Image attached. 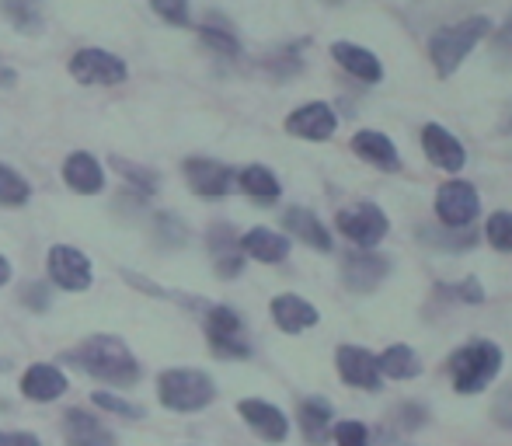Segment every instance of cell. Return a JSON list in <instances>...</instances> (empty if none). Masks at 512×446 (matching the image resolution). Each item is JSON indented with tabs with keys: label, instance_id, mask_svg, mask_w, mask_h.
<instances>
[{
	"label": "cell",
	"instance_id": "15",
	"mask_svg": "<svg viewBox=\"0 0 512 446\" xmlns=\"http://www.w3.org/2000/svg\"><path fill=\"white\" fill-rule=\"evenodd\" d=\"M335 366L338 377L349 387H359V391H380V366L377 356L363 345H338L335 352Z\"/></svg>",
	"mask_w": 512,
	"mask_h": 446
},
{
	"label": "cell",
	"instance_id": "44",
	"mask_svg": "<svg viewBox=\"0 0 512 446\" xmlns=\"http://www.w3.org/2000/svg\"><path fill=\"white\" fill-rule=\"evenodd\" d=\"M14 81H18L14 70H0V84H4V88H14Z\"/></svg>",
	"mask_w": 512,
	"mask_h": 446
},
{
	"label": "cell",
	"instance_id": "5",
	"mask_svg": "<svg viewBox=\"0 0 512 446\" xmlns=\"http://www.w3.org/2000/svg\"><path fill=\"white\" fill-rule=\"evenodd\" d=\"M203 328H206V342H209V352H213V356H220V359H248L251 356L248 332H244V321L234 307L206 304Z\"/></svg>",
	"mask_w": 512,
	"mask_h": 446
},
{
	"label": "cell",
	"instance_id": "25",
	"mask_svg": "<svg viewBox=\"0 0 512 446\" xmlns=\"http://www.w3.org/2000/svg\"><path fill=\"white\" fill-rule=\"evenodd\" d=\"M283 227L290 230L297 241H304L307 248L314 251H331V234L328 227H324L321 220L314 217V213L307 210V206H290V210L283 213Z\"/></svg>",
	"mask_w": 512,
	"mask_h": 446
},
{
	"label": "cell",
	"instance_id": "28",
	"mask_svg": "<svg viewBox=\"0 0 512 446\" xmlns=\"http://www.w3.org/2000/svg\"><path fill=\"white\" fill-rule=\"evenodd\" d=\"M380 366V377H391V380H415L422 373V359L411 345H391L377 356Z\"/></svg>",
	"mask_w": 512,
	"mask_h": 446
},
{
	"label": "cell",
	"instance_id": "38",
	"mask_svg": "<svg viewBox=\"0 0 512 446\" xmlns=\"http://www.w3.org/2000/svg\"><path fill=\"white\" fill-rule=\"evenodd\" d=\"M492 419L499 422L502 429H509V433H512V384L502 387V391L495 394V401H492Z\"/></svg>",
	"mask_w": 512,
	"mask_h": 446
},
{
	"label": "cell",
	"instance_id": "24",
	"mask_svg": "<svg viewBox=\"0 0 512 446\" xmlns=\"http://www.w3.org/2000/svg\"><path fill=\"white\" fill-rule=\"evenodd\" d=\"M331 56H335L338 67L349 70L352 77H359V81H366V84H380V77H384V67H380L377 56L366 46H356V42H335Z\"/></svg>",
	"mask_w": 512,
	"mask_h": 446
},
{
	"label": "cell",
	"instance_id": "3",
	"mask_svg": "<svg viewBox=\"0 0 512 446\" xmlns=\"http://www.w3.org/2000/svg\"><path fill=\"white\" fill-rule=\"evenodd\" d=\"M492 32V21L488 18H464L457 25H446L432 35L429 42V56H432V67H436L439 77H453L457 74L460 63L471 56V49L478 46L485 35Z\"/></svg>",
	"mask_w": 512,
	"mask_h": 446
},
{
	"label": "cell",
	"instance_id": "8",
	"mask_svg": "<svg viewBox=\"0 0 512 446\" xmlns=\"http://www.w3.org/2000/svg\"><path fill=\"white\" fill-rule=\"evenodd\" d=\"M46 272H49V283L67 293H84L95 283L88 255L81 248H74V244H53L46 258Z\"/></svg>",
	"mask_w": 512,
	"mask_h": 446
},
{
	"label": "cell",
	"instance_id": "40",
	"mask_svg": "<svg viewBox=\"0 0 512 446\" xmlns=\"http://www.w3.org/2000/svg\"><path fill=\"white\" fill-rule=\"evenodd\" d=\"M122 279H126L133 290H140V293H147V297H168V293L161 290V286H154L147 276H140V272H129V269H122Z\"/></svg>",
	"mask_w": 512,
	"mask_h": 446
},
{
	"label": "cell",
	"instance_id": "42",
	"mask_svg": "<svg viewBox=\"0 0 512 446\" xmlns=\"http://www.w3.org/2000/svg\"><path fill=\"white\" fill-rule=\"evenodd\" d=\"M495 46L502 49L506 56H512V14H509V21L499 28V35H495Z\"/></svg>",
	"mask_w": 512,
	"mask_h": 446
},
{
	"label": "cell",
	"instance_id": "32",
	"mask_svg": "<svg viewBox=\"0 0 512 446\" xmlns=\"http://www.w3.org/2000/svg\"><path fill=\"white\" fill-rule=\"evenodd\" d=\"M91 401H95V408H102L108 415H119V419H143V405H136V401L122 398V394H112V391H95L91 394Z\"/></svg>",
	"mask_w": 512,
	"mask_h": 446
},
{
	"label": "cell",
	"instance_id": "39",
	"mask_svg": "<svg viewBox=\"0 0 512 446\" xmlns=\"http://www.w3.org/2000/svg\"><path fill=\"white\" fill-rule=\"evenodd\" d=\"M0 446H42V440L25 429H0Z\"/></svg>",
	"mask_w": 512,
	"mask_h": 446
},
{
	"label": "cell",
	"instance_id": "9",
	"mask_svg": "<svg viewBox=\"0 0 512 446\" xmlns=\"http://www.w3.org/2000/svg\"><path fill=\"white\" fill-rule=\"evenodd\" d=\"M335 227L345 241L359 244V248H377L380 241L387 237L391 223H387V213L373 203H356L349 210H342L335 217Z\"/></svg>",
	"mask_w": 512,
	"mask_h": 446
},
{
	"label": "cell",
	"instance_id": "29",
	"mask_svg": "<svg viewBox=\"0 0 512 446\" xmlns=\"http://www.w3.org/2000/svg\"><path fill=\"white\" fill-rule=\"evenodd\" d=\"M112 168L126 178L129 189H133L136 196H143V199L157 196V185H161V178H157L154 168H140V164L126 161V157H112Z\"/></svg>",
	"mask_w": 512,
	"mask_h": 446
},
{
	"label": "cell",
	"instance_id": "33",
	"mask_svg": "<svg viewBox=\"0 0 512 446\" xmlns=\"http://www.w3.org/2000/svg\"><path fill=\"white\" fill-rule=\"evenodd\" d=\"M199 39L206 42L213 53L220 56H237L241 53V42L234 39V32L230 28H216V25H199Z\"/></svg>",
	"mask_w": 512,
	"mask_h": 446
},
{
	"label": "cell",
	"instance_id": "27",
	"mask_svg": "<svg viewBox=\"0 0 512 446\" xmlns=\"http://www.w3.org/2000/svg\"><path fill=\"white\" fill-rule=\"evenodd\" d=\"M4 21L21 35H39L46 25V0H0Z\"/></svg>",
	"mask_w": 512,
	"mask_h": 446
},
{
	"label": "cell",
	"instance_id": "34",
	"mask_svg": "<svg viewBox=\"0 0 512 446\" xmlns=\"http://www.w3.org/2000/svg\"><path fill=\"white\" fill-rule=\"evenodd\" d=\"M485 234H488V241H492L495 251H506V255H512V213H506V210L492 213Z\"/></svg>",
	"mask_w": 512,
	"mask_h": 446
},
{
	"label": "cell",
	"instance_id": "19",
	"mask_svg": "<svg viewBox=\"0 0 512 446\" xmlns=\"http://www.w3.org/2000/svg\"><path fill=\"white\" fill-rule=\"evenodd\" d=\"M63 182L70 185L81 196H95V192L105 189V168L95 154L88 150H74V154L63 161Z\"/></svg>",
	"mask_w": 512,
	"mask_h": 446
},
{
	"label": "cell",
	"instance_id": "2",
	"mask_svg": "<svg viewBox=\"0 0 512 446\" xmlns=\"http://www.w3.org/2000/svg\"><path fill=\"white\" fill-rule=\"evenodd\" d=\"M157 401L168 412H203L216 401V384L203 370H189V366H175L157 377Z\"/></svg>",
	"mask_w": 512,
	"mask_h": 446
},
{
	"label": "cell",
	"instance_id": "12",
	"mask_svg": "<svg viewBox=\"0 0 512 446\" xmlns=\"http://www.w3.org/2000/svg\"><path fill=\"white\" fill-rule=\"evenodd\" d=\"M391 276V258L377 251H349L342 258V283L356 293H373Z\"/></svg>",
	"mask_w": 512,
	"mask_h": 446
},
{
	"label": "cell",
	"instance_id": "37",
	"mask_svg": "<svg viewBox=\"0 0 512 446\" xmlns=\"http://www.w3.org/2000/svg\"><path fill=\"white\" fill-rule=\"evenodd\" d=\"M21 304H25L32 314H46L49 304H53L49 283H28V286H21Z\"/></svg>",
	"mask_w": 512,
	"mask_h": 446
},
{
	"label": "cell",
	"instance_id": "7",
	"mask_svg": "<svg viewBox=\"0 0 512 446\" xmlns=\"http://www.w3.org/2000/svg\"><path fill=\"white\" fill-rule=\"evenodd\" d=\"M478 213H481V196L464 178H450V182H443L436 189V217L443 227L464 230L478 220Z\"/></svg>",
	"mask_w": 512,
	"mask_h": 446
},
{
	"label": "cell",
	"instance_id": "18",
	"mask_svg": "<svg viewBox=\"0 0 512 446\" xmlns=\"http://www.w3.org/2000/svg\"><path fill=\"white\" fill-rule=\"evenodd\" d=\"M63 440L67 446H115V433L88 408H67L63 412Z\"/></svg>",
	"mask_w": 512,
	"mask_h": 446
},
{
	"label": "cell",
	"instance_id": "6",
	"mask_svg": "<svg viewBox=\"0 0 512 446\" xmlns=\"http://www.w3.org/2000/svg\"><path fill=\"white\" fill-rule=\"evenodd\" d=\"M70 77L77 84H95V88H115V84H126L129 67L122 56L108 53V49L88 46V49H77L70 56Z\"/></svg>",
	"mask_w": 512,
	"mask_h": 446
},
{
	"label": "cell",
	"instance_id": "14",
	"mask_svg": "<svg viewBox=\"0 0 512 446\" xmlns=\"http://www.w3.org/2000/svg\"><path fill=\"white\" fill-rule=\"evenodd\" d=\"M335 129H338V115L328 102H307L286 115V133L300 136V140H310V143L331 140Z\"/></svg>",
	"mask_w": 512,
	"mask_h": 446
},
{
	"label": "cell",
	"instance_id": "21",
	"mask_svg": "<svg viewBox=\"0 0 512 446\" xmlns=\"http://www.w3.org/2000/svg\"><path fill=\"white\" fill-rule=\"evenodd\" d=\"M241 251H244V258H255V262H265V265H279L290 258V237L279 234V230H269V227H255L241 237Z\"/></svg>",
	"mask_w": 512,
	"mask_h": 446
},
{
	"label": "cell",
	"instance_id": "10",
	"mask_svg": "<svg viewBox=\"0 0 512 446\" xmlns=\"http://www.w3.org/2000/svg\"><path fill=\"white\" fill-rule=\"evenodd\" d=\"M182 171H185L189 189L196 192L199 199H206V203L227 199L230 185H234V171H230L227 164L213 161V157H189Z\"/></svg>",
	"mask_w": 512,
	"mask_h": 446
},
{
	"label": "cell",
	"instance_id": "1",
	"mask_svg": "<svg viewBox=\"0 0 512 446\" xmlns=\"http://www.w3.org/2000/svg\"><path fill=\"white\" fill-rule=\"evenodd\" d=\"M63 359H67L70 366H77V370H84L88 377L115 387V391H129V387H136L143 377L133 349H129L122 338H115L108 332L88 335L84 342H77Z\"/></svg>",
	"mask_w": 512,
	"mask_h": 446
},
{
	"label": "cell",
	"instance_id": "45",
	"mask_svg": "<svg viewBox=\"0 0 512 446\" xmlns=\"http://www.w3.org/2000/svg\"><path fill=\"white\" fill-rule=\"evenodd\" d=\"M506 129H509V133H512V112H509V119H506Z\"/></svg>",
	"mask_w": 512,
	"mask_h": 446
},
{
	"label": "cell",
	"instance_id": "23",
	"mask_svg": "<svg viewBox=\"0 0 512 446\" xmlns=\"http://www.w3.org/2000/svg\"><path fill=\"white\" fill-rule=\"evenodd\" d=\"M297 426L310 446H324L331 440V426H335V408L324 398H304L297 412Z\"/></svg>",
	"mask_w": 512,
	"mask_h": 446
},
{
	"label": "cell",
	"instance_id": "30",
	"mask_svg": "<svg viewBox=\"0 0 512 446\" xmlns=\"http://www.w3.org/2000/svg\"><path fill=\"white\" fill-rule=\"evenodd\" d=\"M154 241L168 251H178L189 244V227L178 213H157L154 217Z\"/></svg>",
	"mask_w": 512,
	"mask_h": 446
},
{
	"label": "cell",
	"instance_id": "41",
	"mask_svg": "<svg viewBox=\"0 0 512 446\" xmlns=\"http://www.w3.org/2000/svg\"><path fill=\"white\" fill-rule=\"evenodd\" d=\"M460 300L464 304H481L485 300V293H481V286H478V279H464V286H460Z\"/></svg>",
	"mask_w": 512,
	"mask_h": 446
},
{
	"label": "cell",
	"instance_id": "16",
	"mask_svg": "<svg viewBox=\"0 0 512 446\" xmlns=\"http://www.w3.org/2000/svg\"><path fill=\"white\" fill-rule=\"evenodd\" d=\"M21 394L35 405H49V401H60L67 394L70 380L60 366L53 363H32L25 373H21Z\"/></svg>",
	"mask_w": 512,
	"mask_h": 446
},
{
	"label": "cell",
	"instance_id": "11",
	"mask_svg": "<svg viewBox=\"0 0 512 446\" xmlns=\"http://www.w3.org/2000/svg\"><path fill=\"white\" fill-rule=\"evenodd\" d=\"M237 415H241L244 426L265 443H286V436H290V419H286V412L262 398L237 401Z\"/></svg>",
	"mask_w": 512,
	"mask_h": 446
},
{
	"label": "cell",
	"instance_id": "31",
	"mask_svg": "<svg viewBox=\"0 0 512 446\" xmlns=\"http://www.w3.org/2000/svg\"><path fill=\"white\" fill-rule=\"evenodd\" d=\"M28 199H32V185H28L14 168L0 164V206L18 210V206H25Z\"/></svg>",
	"mask_w": 512,
	"mask_h": 446
},
{
	"label": "cell",
	"instance_id": "20",
	"mask_svg": "<svg viewBox=\"0 0 512 446\" xmlns=\"http://www.w3.org/2000/svg\"><path fill=\"white\" fill-rule=\"evenodd\" d=\"M272 321H276L279 328H283L286 335H300L307 332V328L317 325V307L310 304V300L297 297V293H279V297H272Z\"/></svg>",
	"mask_w": 512,
	"mask_h": 446
},
{
	"label": "cell",
	"instance_id": "22",
	"mask_svg": "<svg viewBox=\"0 0 512 446\" xmlns=\"http://www.w3.org/2000/svg\"><path fill=\"white\" fill-rule=\"evenodd\" d=\"M352 150L363 157L366 164L380 171H398L401 168V157H398V147L387 133H377V129H359L352 136Z\"/></svg>",
	"mask_w": 512,
	"mask_h": 446
},
{
	"label": "cell",
	"instance_id": "4",
	"mask_svg": "<svg viewBox=\"0 0 512 446\" xmlns=\"http://www.w3.org/2000/svg\"><path fill=\"white\" fill-rule=\"evenodd\" d=\"M502 370V349L488 338L464 345L450 356V377L457 394H481Z\"/></svg>",
	"mask_w": 512,
	"mask_h": 446
},
{
	"label": "cell",
	"instance_id": "35",
	"mask_svg": "<svg viewBox=\"0 0 512 446\" xmlns=\"http://www.w3.org/2000/svg\"><path fill=\"white\" fill-rule=\"evenodd\" d=\"M150 7H154L157 18L168 21V25H175V28H189L192 25L189 0H150Z\"/></svg>",
	"mask_w": 512,
	"mask_h": 446
},
{
	"label": "cell",
	"instance_id": "13",
	"mask_svg": "<svg viewBox=\"0 0 512 446\" xmlns=\"http://www.w3.org/2000/svg\"><path fill=\"white\" fill-rule=\"evenodd\" d=\"M206 248L213 258V269L220 279H237L244 269V251H241V237L230 227L227 220H216L206 234Z\"/></svg>",
	"mask_w": 512,
	"mask_h": 446
},
{
	"label": "cell",
	"instance_id": "17",
	"mask_svg": "<svg viewBox=\"0 0 512 446\" xmlns=\"http://www.w3.org/2000/svg\"><path fill=\"white\" fill-rule=\"evenodd\" d=\"M422 150H425V157L436 164V168L450 171V175L467 164L464 143H460L446 126H439V122H429V126L422 129Z\"/></svg>",
	"mask_w": 512,
	"mask_h": 446
},
{
	"label": "cell",
	"instance_id": "43",
	"mask_svg": "<svg viewBox=\"0 0 512 446\" xmlns=\"http://www.w3.org/2000/svg\"><path fill=\"white\" fill-rule=\"evenodd\" d=\"M7 283H11V262L0 255V286H7Z\"/></svg>",
	"mask_w": 512,
	"mask_h": 446
},
{
	"label": "cell",
	"instance_id": "36",
	"mask_svg": "<svg viewBox=\"0 0 512 446\" xmlns=\"http://www.w3.org/2000/svg\"><path fill=\"white\" fill-rule=\"evenodd\" d=\"M331 440H335V446H370V429L363 422L345 419L331 426Z\"/></svg>",
	"mask_w": 512,
	"mask_h": 446
},
{
	"label": "cell",
	"instance_id": "26",
	"mask_svg": "<svg viewBox=\"0 0 512 446\" xmlns=\"http://www.w3.org/2000/svg\"><path fill=\"white\" fill-rule=\"evenodd\" d=\"M237 185H241L244 196L258 206H276L279 196H283V185H279V178L272 175L265 164H248V168L237 175Z\"/></svg>",
	"mask_w": 512,
	"mask_h": 446
}]
</instances>
